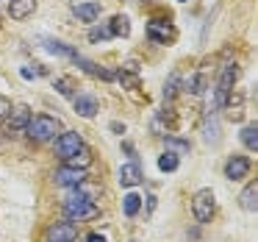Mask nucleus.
I'll return each instance as SVG.
<instances>
[{"label": "nucleus", "instance_id": "f257e3e1", "mask_svg": "<svg viewBox=\"0 0 258 242\" xmlns=\"http://www.w3.org/2000/svg\"><path fill=\"white\" fill-rule=\"evenodd\" d=\"M25 131L34 142H50L61 134V123H58V117H50V114H36L28 120Z\"/></svg>", "mask_w": 258, "mask_h": 242}, {"label": "nucleus", "instance_id": "f03ea898", "mask_svg": "<svg viewBox=\"0 0 258 242\" xmlns=\"http://www.w3.org/2000/svg\"><path fill=\"white\" fill-rule=\"evenodd\" d=\"M64 214H67L70 223H84V220L97 217V214H100V209H97V203L89 201V198L75 195V198H70V201L64 203Z\"/></svg>", "mask_w": 258, "mask_h": 242}, {"label": "nucleus", "instance_id": "7ed1b4c3", "mask_svg": "<svg viewBox=\"0 0 258 242\" xmlns=\"http://www.w3.org/2000/svg\"><path fill=\"white\" fill-rule=\"evenodd\" d=\"M217 212V201H214L211 189H200L195 198H191V214H195L197 223H208Z\"/></svg>", "mask_w": 258, "mask_h": 242}, {"label": "nucleus", "instance_id": "20e7f679", "mask_svg": "<svg viewBox=\"0 0 258 242\" xmlns=\"http://www.w3.org/2000/svg\"><path fill=\"white\" fill-rule=\"evenodd\" d=\"M236 78H239V67H236V64H228V67L222 70V78H219V84H217V101H214V106H217V109L225 106L228 95L233 92Z\"/></svg>", "mask_w": 258, "mask_h": 242}, {"label": "nucleus", "instance_id": "39448f33", "mask_svg": "<svg viewBox=\"0 0 258 242\" xmlns=\"http://www.w3.org/2000/svg\"><path fill=\"white\" fill-rule=\"evenodd\" d=\"M147 39L156 42V45H167L175 39V28L169 20H150L147 23Z\"/></svg>", "mask_w": 258, "mask_h": 242}, {"label": "nucleus", "instance_id": "423d86ee", "mask_svg": "<svg viewBox=\"0 0 258 242\" xmlns=\"http://www.w3.org/2000/svg\"><path fill=\"white\" fill-rule=\"evenodd\" d=\"M78 148H84V139H81L78 131H64V134L56 136V153L61 159H70Z\"/></svg>", "mask_w": 258, "mask_h": 242}, {"label": "nucleus", "instance_id": "0eeeda50", "mask_svg": "<svg viewBox=\"0 0 258 242\" xmlns=\"http://www.w3.org/2000/svg\"><path fill=\"white\" fill-rule=\"evenodd\" d=\"M78 236V225L75 223H53L47 228V242H73Z\"/></svg>", "mask_w": 258, "mask_h": 242}, {"label": "nucleus", "instance_id": "6e6552de", "mask_svg": "<svg viewBox=\"0 0 258 242\" xmlns=\"http://www.w3.org/2000/svg\"><path fill=\"white\" fill-rule=\"evenodd\" d=\"M250 167H252V164H250V159H247V156H230L228 164H225V178L241 181V178H247Z\"/></svg>", "mask_w": 258, "mask_h": 242}, {"label": "nucleus", "instance_id": "1a4fd4ad", "mask_svg": "<svg viewBox=\"0 0 258 242\" xmlns=\"http://www.w3.org/2000/svg\"><path fill=\"white\" fill-rule=\"evenodd\" d=\"M53 178H56L58 186H78V184H84V181H86V170L67 167V164H64V167L56 170V175H53Z\"/></svg>", "mask_w": 258, "mask_h": 242}, {"label": "nucleus", "instance_id": "9d476101", "mask_svg": "<svg viewBox=\"0 0 258 242\" xmlns=\"http://www.w3.org/2000/svg\"><path fill=\"white\" fill-rule=\"evenodd\" d=\"M28 120H31L28 106H14V109H9V114H6V128L9 131H23L25 125H28Z\"/></svg>", "mask_w": 258, "mask_h": 242}, {"label": "nucleus", "instance_id": "9b49d317", "mask_svg": "<svg viewBox=\"0 0 258 242\" xmlns=\"http://www.w3.org/2000/svg\"><path fill=\"white\" fill-rule=\"evenodd\" d=\"M36 12V0H9V17L25 20Z\"/></svg>", "mask_w": 258, "mask_h": 242}, {"label": "nucleus", "instance_id": "f8f14e48", "mask_svg": "<svg viewBox=\"0 0 258 242\" xmlns=\"http://www.w3.org/2000/svg\"><path fill=\"white\" fill-rule=\"evenodd\" d=\"M119 184H122V186L142 184V167H139V162H128V164H122V167H119Z\"/></svg>", "mask_w": 258, "mask_h": 242}, {"label": "nucleus", "instance_id": "ddd939ff", "mask_svg": "<svg viewBox=\"0 0 258 242\" xmlns=\"http://www.w3.org/2000/svg\"><path fill=\"white\" fill-rule=\"evenodd\" d=\"M73 12H75V17L81 20V23H95L97 17H100V3H75L73 6Z\"/></svg>", "mask_w": 258, "mask_h": 242}, {"label": "nucleus", "instance_id": "4468645a", "mask_svg": "<svg viewBox=\"0 0 258 242\" xmlns=\"http://www.w3.org/2000/svg\"><path fill=\"white\" fill-rule=\"evenodd\" d=\"M239 206L244 212H255L258 209V184H247L244 192L239 195Z\"/></svg>", "mask_w": 258, "mask_h": 242}, {"label": "nucleus", "instance_id": "2eb2a0df", "mask_svg": "<svg viewBox=\"0 0 258 242\" xmlns=\"http://www.w3.org/2000/svg\"><path fill=\"white\" fill-rule=\"evenodd\" d=\"M67 162V167H78V170H86L92 162H95V156H92V151L89 148H78V151L73 153L70 159H64Z\"/></svg>", "mask_w": 258, "mask_h": 242}, {"label": "nucleus", "instance_id": "dca6fc26", "mask_svg": "<svg viewBox=\"0 0 258 242\" xmlns=\"http://www.w3.org/2000/svg\"><path fill=\"white\" fill-rule=\"evenodd\" d=\"M97 109H100V106H97V101L92 95H78V98H75V112H78L81 117H95Z\"/></svg>", "mask_w": 258, "mask_h": 242}, {"label": "nucleus", "instance_id": "f3484780", "mask_svg": "<svg viewBox=\"0 0 258 242\" xmlns=\"http://www.w3.org/2000/svg\"><path fill=\"white\" fill-rule=\"evenodd\" d=\"M203 139L206 142H219V120H217V114L208 109V114H206V123H203Z\"/></svg>", "mask_w": 258, "mask_h": 242}, {"label": "nucleus", "instance_id": "a211bd4d", "mask_svg": "<svg viewBox=\"0 0 258 242\" xmlns=\"http://www.w3.org/2000/svg\"><path fill=\"white\" fill-rule=\"evenodd\" d=\"M42 45H45V51H50V53H56V56H64V59H73L78 51H73L70 45H64V42H58V39H42Z\"/></svg>", "mask_w": 258, "mask_h": 242}, {"label": "nucleus", "instance_id": "6ab92c4d", "mask_svg": "<svg viewBox=\"0 0 258 242\" xmlns=\"http://www.w3.org/2000/svg\"><path fill=\"white\" fill-rule=\"evenodd\" d=\"M108 31H111V36H128L131 34V23L125 14H117V17H111V23H108Z\"/></svg>", "mask_w": 258, "mask_h": 242}, {"label": "nucleus", "instance_id": "aec40b11", "mask_svg": "<svg viewBox=\"0 0 258 242\" xmlns=\"http://www.w3.org/2000/svg\"><path fill=\"white\" fill-rule=\"evenodd\" d=\"M239 136H241V145L247 151H258V125H244Z\"/></svg>", "mask_w": 258, "mask_h": 242}, {"label": "nucleus", "instance_id": "412c9836", "mask_svg": "<svg viewBox=\"0 0 258 242\" xmlns=\"http://www.w3.org/2000/svg\"><path fill=\"white\" fill-rule=\"evenodd\" d=\"M142 206V198L136 195V192H128V195L122 198V212L128 214V217H136V212H139Z\"/></svg>", "mask_w": 258, "mask_h": 242}, {"label": "nucleus", "instance_id": "4be33fe9", "mask_svg": "<svg viewBox=\"0 0 258 242\" xmlns=\"http://www.w3.org/2000/svg\"><path fill=\"white\" fill-rule=\"evenodd\" d=\"M183 89L189 92V95H203V89H206V75H200V73L191 75V78L183 84Z\"/></svg>", "mask_w": 258, "mask_h": 242}, {"label": "nucleus", "instance_id": "5701e85b", "mask_svg": "<svg viewBox=\"0 0 258 242\" xmlns=\"http://www.w3.org/2000/svg\"><path fill=\"white\" fill-rule=\"evenodd\" d=\"M158 170H164V173H172V170H178V153L167 151L164 156H158Z\"/></svg>", "mask_w": 258, "mask_h": 242}, {"label": "nucleus", "instance_id": "b1692460", "mask_svg": "<svg viewBox=\"0 0 258 242\" xmlns=\"http://www.w3.org/2000/svg\"><path fill=\"white\" fill-rule=\"evenodd\" d=\"M178 86H180V78H178V73H172V75H169V81L164 84V98H167V101H169V98H175Z\"/></svg>", "mask_w": 258, "mask_h": 242}, {"label": "nucleus", "instance_id": "393cba45", "mask_svg": "<svg viewBox=\"0 0 258 242\" xmlns=\"http://www.w3.org/2000/svg\"><path fill=\"white\" fill-rule=\"evenodd\" d=\"M167 148H172V151H180V153H189L191 145L186 139H172V136H167Z\"/></svg>", "mask_w": 258, "mask_h": 242}, {"label": "nucleus", "instance_id": "a878e982", "mask_svg": "<svg viewBox=\"0 0 258 242\" xmlns=\"http://www.w3.org/2000/svg\"><path fill=\"white\" fill-rule=\"evenodd\" d=\"M56 89L61 92L64 98H70V95H73V84H70L67 78H58V81H56Z\"/></svg>", "mask_w": 258, "mask_h": 242}, {"label": "nucleus", "instance_id": "bb28decb", "mask_svg": "<svg viewBox=\"0 0 258 242\" xmlns=\"http://www.w3.org/2000/svg\"><path fill=\"white\" fill-rule=\"evenodd\" d=\"M9 109H12V103H9V101H3V98H0V120H3V117H6V114H9Z\"/></svg>", "mask_w": 258, "mask_h": 242}, {"label": "nucleus", "instance_id": "cd10ccee", "mask_svg": "<svg viewBox=\"0 0 258 242\" xmlns=\"http://www.w3.org/2000/svg\"><path fill=\"white\" fill-rule=\"evenodd\" d=\"M86 242H106V236H100V234H89V236H86Z\"/></svg>", "mask_w": 258, "mask_h": 242}, {"label": "nucleus", "instance_id": "c85d7f7f", "mask_svg": "<svg viewBox=\"0 0 258 242\" xmlns=\"http://www.w3.org/2000/svg\"><path fill=\"white\" fill-rule=\"evenodd\" d=\"M20 73H23V78H34V70H28V67H23Z\"/></svg>", "mask_w": 258, "mask_h": 242}, {"label": "nucleus", "instance_id": "c756f323", "mask_svg": "<svg viewBox=\"0 0 258 242\" xmlns=\"http://www.w3.org/2000/svg\"><path fill=\"white\" fill-rule=\"evenodd\" d=\"M180 3H189V0H180Z\"/></svg>", "mask_w": 258, "mask_h": 242}]
</instances>
